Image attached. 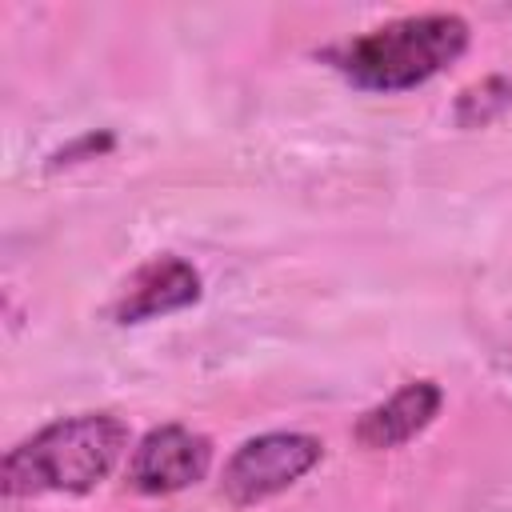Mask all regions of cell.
<instances>
[{
  "instance_id": "obj_2",
  "label": "cell",
  "mask_w": 512,
  "mask_h": 512,
  "mask_svg": "<svg viewBox=\"0 0 512 512\" xmlns=\"http://www.w3.org/2000/svg\"><path fill=\"white\" fill-rule=\"evenodd\" d=\"M468 20L456 12H416L368 28L328 52L332 68L364 92H408L428 84L468 48Z\"/></svg>"
},
{
  "instance_id": "obj_1",
  "label": "cell",
  "mask_w": 512,
  "mask_h": 512,
  "mask_svg": "<svg viewBox=\"0 0 512 512\" xmlns=\"http://www.w3.org/2000/svg\"><path fill=\"white\" fill-rule=\"evenodd\" d=\"M128 452V424L112 412H76L20 440L0 468L4 496H80L92 492Z\"/></svg>"
},
{
  "instance_id": "obj_5",
  "label": "cell",
  "mask_w": 512,
  "mask_h": 512,
  "mask_svg": "<svg viewBox=\"0 0 512 512\" xmlns=\"http://www.w3.org/2000/svg\"><path fill=\"white\" fill-rule=\"evenodd\" d=\"M196 300H200V272L188 260L164 252V256H152L148 264H140L124 280V288L112 300V320L116 324H144V320L180 312Z\"/></svg>"
},
{
  "instance_id": "obj_3",
  "label": "cell",
  "mask_w": 512,
  "mask_h": 512,
  "mask_svg": "<svg viewBox=\"0 0 512 512\" xmlns=\"http://www.w3.org/2000/svg\"><path fill=\"white\" fill-rule=\"evenodd\" d=\"M324 456V444L308 432H264L244 440L220 472V492L236 504H260L268 496H280L296 480H304Z\"/></svg>"
},
{
  "instance_id": "obj_4",
  "label": "cell",
  "mask_w": 512,
  "mask_h": 512,
  "mask_svg": "<svg viewBox=\"0 0 512 512\" xmlns=\"http://www.w3.org/2000/svg\"><path fill=\"white\" fill-rule=\"evenodd\" d=\"M212 468V444L208 436L184 428V424H160L140 436V444L128 456V484L144 496H172L196 480H204Z\"/></svg>"
},
{
  "instance_id": "obj_6",
  "label": "cell",
  "mask_w": 512,
  "mask_h": 512,
  "mask_svg": "<svg viewBox=\"0 0 512 512\" xmlns=\"http://www.w3.org/2000/svg\"><path fill=\"white\" fill-rule=\"evenodd\" d=\"M440 404H444V392L436 380H408L384 404L368 408L356 420V440L364 448H376V452L400 448V444L416 440L440 416Z\"/></svg>"
}]
</instances>
